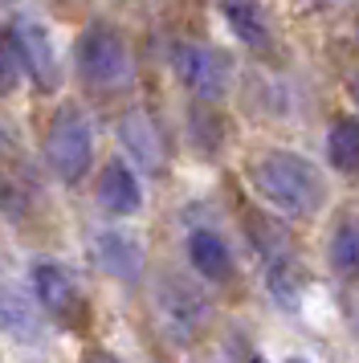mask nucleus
Returning a JSON list of instances; mask_svg holds the SVG:
<instances>
[{
  "label": "nucleus",
  "mask_w": 359,
  "mask_h": 363,
  "mask_svg": "<svg viewBox=\"0 0 359 363\" xmlns=\"http://www.w3.org/2000/svg\"><path fill=\"white\" fill-rule=\"evenodd\" d=\"M249 184L270 208L286 216H314L326 200L323 172L294 151H261L249 160Z\"/></svg>",
  "instance_id": "nucleus-1"
},
{
  "label": "nucleus",
  "mask_w": 359,
  "mask_h": 363,
  "mask_svg": "<svg viewBox=\"0 0 359 363\" xmlns=\"http://www.w3.org/2000/svg\"><path fill=\"white\" fill-rule=\"evenodd\" d=\"M74 62H78V74L86 86L94 90H114L131 78V53H127V41L118 29L111 25H86L78 33V45H74Z\"/></svg>",
  "instance_id": "nucleus-2"
},
{
  "label": "nucleus",
  "mask_w": 359,
  "mask_h": 363,
  "mask_svg": "<svg viewBox=\"0 0 359 363\" xmlns=\"http://www.w3.org/2000/svg\"><path fill=\"white\" fill-rule=\"evenodd\" d=\"M249 237L261 253V265H265V281H270V294L286 306V311H298L302 302V265L290 253V241L286 233L277 229L274 220L265 216H249Z\"/></svg>",
  "instance_id": "nucleus-3"
},
{
  "label": "nucleus",
  "mask_w": 359,
  "mask_h": 363,
  "mask_svg": "<svg viewBox=\"0 0 359 363\" xmlns=\"http://www.w3.org/2000/svg\"><path fill=\"white\" fill-rule=\"evenodd\" d=\"M45 155L49 167L62 176L65 184H78L86 172H90V160H94V131L82 115L78 106H62L53 123H49L45 135Z\"/></svg>",
  "instance_id": "nucleus-4"
},
{
  "label": "nucleus",
  "mask_w": 359,
  "mask_h": 363,
  "mask_svg": "<svg viewBox=\"0 0 359 363\" xmlns=\"http://www.w3.org/2000/svg\"><path fill=\"white\" fill-rule=\"evenodd\" d=\"M172 69L184 82L188 94H196L200 102H216L228 94V82H233V62L228 53L212 50V45H200V41H180L172 50Z\"/></svg>",
  "instance_id": "nucleus-5"
},
{
  "label": "nucleus",
  "mask_w": 359,
  "mask_h": 363,
  "mask_svg": "<svg viewBox=\"0 0 359 363\" xmlns=\"http://www.w3.org/2000/svg\"><path fill=\"white\" fill-rule=\"evenodd\" d=\"M9 37L16 45L21 69L37 82V90H53L57 78H62V66H57V50H53V37H49L45 25L33 17H16L9 25Z\"/></svg>",
  "instance_id": "nucleus-6"
},
{
  "label": "nucleus",
  "mask_w": 359,
  "mask_h": 363,
  "mask_svg": "<svg viewBox=\"0 0 359 363\" xmlns=\"http://www.w3.org/2000/svg\"><path fill=\"white\" fill-rule=\"evenodd\" d=\"M155 306H160V318L163 327L176 335V343H188L196 330H200V323H204V298L196 294L192 286L184 278H160V286H155Z\"/></svg>",
  "instance_id": "nucleus-7"
},
{
  "label": "nucleus",
  "mask_w": 359,
  "mask_h": 363,
  "mask_svg": "<svg viewBox=\"0 0 359 363\" xmlns=\"http://www.w3.org/2000/svg\"><path fill=\"white\" fill-rule=\"evenodd\" d=\"M29 281H33V294H37V302H41L49 314L70 318V314L78 311V302H82L78 286H74V278H70L57 262H33Z\"/></svg>",
  "instance_id": "nucleus-8"
},
{
  "label": "nucleus",
  "mask_w": 359,
  "mask_h": 363,
  "mask_svg": "<svg viewBox=\"0 0 359 363\" xmlns=\"http://www.w3.org/2000/svg\"><path fill=\"white\" fill-rule=\"evenodd\" d=\"M221 13H225V25L241 45H249L253 53L274 50V29H270L261 0H221Z\"/></svg>",
  "instance_id": "nucleus-9"
},
{
  "label": "nucleus",
  "mask_w": 359,
  "mask_h": 363,
  "mask_svg": "<svg viewBox=\"0 0 359 363\" xmlns=\"http://www.w3.org/2000/svg\"><path fill=\"white\" fill-rule=\"evenodd\" d=\"M98 200L102 208L114 216H131L143 208V188H139V176L131 172V164L123 160H111L102 167V180H98Z\"/></svg>",
  "instance_id": "nucleus-10"
},
{
  "label": "nucleus",
  "mask_w": 359,
  "mask_h": 363,
  "mask_svg": "<svg viewBox=\"0 0 359 363\" xmlns=\"http://www.w3.org/2000/svg\"><path fill=\"white\" fill-rule=\"evenodd\" d=\"M188 262H192V269L200 278H209V281L233 278V253H228V245L212 229L188 233Z\"/></svg>",
  "instance_id": "nucleus-11"
},
{
  "label": "nucleus",
  "mask_w": 359,
  "mask_h": 363,
  "mask_svg": "<svg viewBox=\"0 0 359 363\" xmlns=\"http://www.w3.org/2000/svg\"><path fill=\"white\" fill-rule=\"evenodd\" d=\"M0 335H9L13 343H37L41 339V323H37L33 306L4 278H0Z\"/></svg>",
  "instance_id": "nucleus-12"
},
{
  "label": "nucleus",
  "mask_w": 359,
  "mask_h": 363,
  "mask_svg": "<svg viewBox=\"0 0 359 363\" xmlns=\"http://www.w3.org/2000/svg\"><path fill=\"white\" fill-rule=\"evenodd\" d=\"M98 262L106 274H114L118 281H135L139 278V269H143V257H139V245L123 237V233H98Z\"/></svg>",
  "instance_id": "nucleus-13"
},
{
  "label": "nucleus",
  "mask_w": 359,
  "mask_h": 363,
  "mask_svg": "<svg viewBox=\"0 0 359 363\" xmlns=\"http://www.w3.org/2000/svg\"><path fill=\"white\" fill-rule=\"evenodd\" d=\"M326 160L343 176H355L359 172V118H339L326 131Z\"/></svg>",
  "instance_id": "nucleus-14"
},
{
  "label": "nucleus",
  "mask_w": 359,
  "mask_h": 363,
  "mask_svg": "<svg viewBox=\"0 0 359 363\" xmlns=\"http://www.w3.org/2000/svg\"><path fill=\"white\" fill-rule=\"evenodd\" d=\"M326 257H331V269H335L339 278H359V216L335 225Z\"/></svg>",
  "instance_id": "nucleus-15"
},
{
  "label": "nucleus",
  "mask_w": 359,
  "mask_h": 363,
  "mask_svg": "<svg viewBox=\"0 0 359 363\" xmlns=\"http://www.w3.org/2000/svg\"><path fill=\"white\" fill-rule=\"evenodd\" d=\"M118 135H123L127 151L143 167H160V147H155V131H151L147 115H139V111H135V115H127L123 123H118Z\"/></svg>",
  "instance_id": "nucleus-16"
},
{
  "label": "nucleus",
  "mask_w": 359,
  "mask_h": 363,
  "mask_svg": "<svg viewBox=\"0 0 359 363\" xmlns=\"http://www.w3.org/2000/svg\"><path fill=\"white\" fill-rule=\"evenodd\" d=\"M21 57H16V45L13 37H9V29H0V94H13L16 82H21Z\"/></svg>",
  "instance_id": "nucleus-17"
},
{
  "label": "nucleus",
  "mask_w": 359,
  "mask_h": 363,
  "mask_svg": "<svg viewBox=\"0 0 359 363\" xmlns=\"http://www.w3.org/2000/svg\"><path fill=\"white\" fill-rule=\"evenodd\" d=\"M82 363H123V359H118V355H111V351H90Z\"/></svg>",
  "instance_id": "nucleus-18"
},
{
  "label": "nucleus",
  "mask_w": 359,
  "mask_h": 363,
  "mask_svg": "<svg viewBox=\"0 0 359 363\" xmlns=\"http://www.w3.org/2000/svg\"><path fill=\"white\" fill-rule=\"evenodd\" d=\"M347 94H351V102H355V106H359V74H355V78H351V82H347Z\"/></svg>",
  "instance_id": "nucleus-19"
},
{
  "label": "nucleus",
  "mask_w": 359,
  "mask_h": 363,
  "mask_svg": "<svg viewBox=\"0 0 359 363\" xmlns=\"http://www.w3.org/2000/svg\"><path fill=\"white\" fill-rule=\"evenodd\" d=\"M319 4H339V0H319Z\"/></svg>",
  "instance_id": "nucleus-20"
},
{
  "label": "nucleus",
  "mask_w": 359,
  "mask_h": 363,
  "mask_svg": "<svg viewBox=\"0 0 359 363\" xmlns=\"http://www.w3.org/2000/svg\"><path fill=\"white\" fill-rule=\"evenodd\" d=\"M286 363H306V359H286Z\"/></svg>",
  "instance_id": "nucleus-21"
}]
</instances>
